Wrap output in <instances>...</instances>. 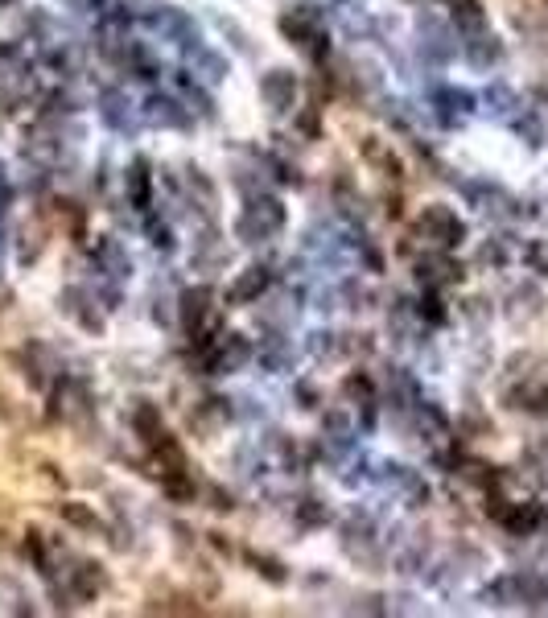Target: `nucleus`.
I'll list each match as a JSON object with an SVG mask.
<instances>
[{
  "instance_id": "nucleus-1",
  "label": "nucleus",
  "mask_w": 548,
  "mask_h": 618,
  "mask_svg": "<svg viewBox=\"0 0 548 618\" xmlns=\"http://www.w3.org/2000/svg\"><path fill=\"white\" fill-rule=\"evenodd\" d=\"M281 227H285V206L277 198H252L235 223V235L244 239V244H264V239H272Z\"/></svg>"
},
{
  "instance_id": "nucleus-2",
  "label": "nucleus",
  "mask_w": 548,
  "mask_h": 618,
  "mask_svg": "<svg viewBox=\"0 0 548 618\" xmlns=\"http://www.w3.org/2000/svg\"><path fill=\"white\" fill-rule=\"evenodd\" d=\"M281 33H285V38H289L305 58H310V62H322L326 50H330L318 9H293V13H285V17H281Z\"/></svg>"
},
{
  "instance_id": "nucleus-3",
  "label": "nucleus",
  "mask_w": 548,
  "mask_h": 618,
  "mask_svg": "<svg viewBox=\"0 0 548 618\" xmlns=\"http://www.w3.org/2000/svg\"><path fill=\"white\" fill-rule=\"evenodd\" d=\"M417 235L425 239L429 248H437V252H454L462 239H466V227H462V219L450 211V206H425L421 211V219H417Z\"/></svg>"
},
{
  "instance_id": "nucleus-4",
  "label": "nucleus",
  "mask_w": 548,
  "mask_h": 618,
  "mask_svg": "<svg viewBox=\"0 0 548 618\" xmlns=\"http://www.w3.org/2000/svg\"><path fill=\"white\" fill-rule=\"evenodd\" d=\"M211 289L207 285H198V289H186L182 293V326L202 342V334H211Z\"/></svg>"
},
{
  "instance_id": "nucleus-5",
  "label": "nucleus",
  "mask_w": 548,
  "mask_h": 618,
  "mask_svg": "<svg viewBox=\"0 0 548 618\" xmlns=\"http://www.w3.org/2000/svg\"><path fill=\"white\" fill-rule=\"evenodd\" d=\"M260 99L272 112H289L293 99H297V75L285 71V66H272V71L260 79Z\"/></svg>"
},
{
  "instance_id": "nucleus-6",
  "label": "nucleus",
  "mask_w": 548,
  "mask_h": 618,
  "mask_svg": "<svg viewBox=\"0 0 548 618\" xmlns=\"http://www.w3.org/2000/svg\"><path fill=\"white\" fill-rule=\"evenodd\" d=\"M252 359V347L239 334H227L219 347H207V363H211V371L215 375H231V371H239Z\"/></svg>"
},
{
  "instance_id": "nucleus-7",
  "label": "nucleus",
  "mask_w": 548,
  "mask_h": 618,
  "mask_svg": "<svg viewBox=\"0 0 548 618\" xmlns=\"http://www.w3.org/2000/svg\"><path fill=\"white\" fill-rule=\"evenodd\" d=\"M417 277H421V285H429V289H441V285H454L458 277H462V268L454 264V256L450 252H429V256H421L417 260Z\"/></svg>"
},
{
  "instance_id": "nucleus-8",
  "label": "nucleus",
  "mask_w": 548,
  "mask_h": 618,
  "mask_svg": "<svg viewBox=\"0 0 548 618\" xmlns=\"http://www.w3.org/2000/svg\"><path fill=\"white\" fill-rule=\"evenodd\" d=\"M544 314V293L536 285H516L507 293V318L516 322V326H528Z\"/></svg>"
},
{
  "instance_id": "nucleus-9",
  "label": "nucleus",
  "mask_w": 548,
  "mask_h": 618,
  "mask_svg": "<svg viewBox=\"0 0 548 618\" xmlns=\"http://www.w3.org/2000/svg\"><path fill=\"white\" fill-rule=\"evenodd\" d=\"M359 153H363V161H367L371 169H380L384 178H404L400 157L392 153L388 141H380V136H363V141H359Z\"/></svg>"
},
{
  "instance_id": "nucleus-10",
  "label": "nucleus",
  "mask_w": 548,
  "mask_h": 618,
  "mask_svg": "<svg viewBox=\"0 0 548 618\" xmlns=\"http://www.w3.org/2000/svg\"><path fill=\"white\" fill-rule=\"evenodd\" d=\"M227 417H231L227 400L211 396V400L194 404V412H190V429H194V433H202V437H215V433H219V429L227 425Z\"/></svg>"
},
{
  "instance_id": "nucleus-11",
  "label": "nucleus",
  "mask_w": 548,
  "mask_h": 618,
  "mask_svg": "<svg viewBox=\"0 0 548 618\" xmlns=\"http://www.w3.org/2000/svg\"><path fill=\"white\" fill-rule=\"evenodd\" d=\"M62 309H66V314H71L83 330H91V334L104 330V318H99V309L91 305V293H87V289H66V293H62Z\"/></svg>"
},
{
  "instance_id": "nucleus-12",
  "label": "nucleus",
  "mask_w": 548,
  "mask_h": 618,
  "mask_svg": "<svg viewBox=\"0 0 548 618\" xmlns=\"http://www.w3.org/2000/svg\"><path fill=\"white\" fill-rule=\"evenodd\" d=\"M421 38H425V54H429L433 62H450V58H454L450 29H445L433 13H421Z\"/></svg>"
},
{
  "instance_id": "nucleus-13",
  "label": "nucleus",
  "mask_w": 548,
  "mask_h": 618,
  "mask_svg": "<svg viewBox=\"0 0 548 618\" xmlns=\"http://www.w3.org/2000/svg\"><path fill=\"white\" fill-rule=\"evenodd\" d=\"M466 58L470 66H478V71H491V66L503 58V42L495 38V33H470V42H466Z\"/></svg>"
},
{
  "instance_id": "nucleus-14",
  "label": "nucleus",
  "mask_w": 548,
  "mask_h": 618,
  "mask_svg": "<svg viewBox=\"0 0 548 618\" xmlns=\"http://www.w3.org/2000/svg\"><path fill=\"white\" fill-rule=\"evenodd\" d=\"M128 421H132V429H136V437H141V441H153V437L161 433V412H157V404H149V400H136V404L128 408Z\"/></svg>"
},
{
  "instance_id": "nucleus-15",
  "label": "nucleus",
  "mask_w": 548,
  "mask_h": 618,
  "mask_svg": "<svg viewBox=\"0 0 548 618\" xmlns=\"http://www.w3.org/2000/svg\"><path fill=\"white\" fill-rule=\"evenodd\" d=\"M450 17L462 33H483L487 29V13L478 0H450Z\"/></svg>"
},
{
  "instance_id": "nucleus-16",
  "label": "nucleus",
  "mask_w": 548,
  "mask_h": 618,
  "mask_svg": "<svg viewBox=\"0 0 548 618\" xmlns=\"http://www.w3.org/2000/svg\"><path fill=\"white\" fill-rule=\"evenodd\" d=\"M264 289H268V268H260V264H256V268H248L244 277H239V281L231 285V293H227V297H231L235 305H244V301H256Z\"/></svg>"
},
{
  "instance_id": "nucleus-17",
  "label": "nucleus",
  "mask_w": 548,
  "mask_h": 618,
  "mask_svg": "<svg viewBox=\"0 0 548 618\" xmlns=\"http://www.w3.org/2000/svg\"><path fill=\"white\" fill-rule=\"evenodd\" d=\"M46 223L42 219H33V223H25L21 227V264H33L42 252H46Z\"/></svg>"
},
{
  "instance_id": "nucleus-18",
  "label": "nucleus",
  "mask_w": 548,
  "mask_h": 618,
  "mask_svg": "<svg viewBox=\"0 0 548 618\" xmlns=\"http://www.w3.org/2000/svg\"><path fill=\"white\" fill-rule=\"evenodd\" d=\"M58 515H62V524H71V528H79V532H99V515H95L87 503L66 499V503H58Z\"/></svg>"
},
{
  "instance_id": "nucleus-19",
  "label": "nucleus",
  "mask_w": 548,
  "mask_h": 618,
  "mask_svg": "<svg viewBox=\"0 0 548 618\" xmlns=\"http://www.w3.org/2000/svg\"><path fill=\"white\" fill-rule=\"evenodd\" d=\"M124 186H128V198H132V206H149V186H153L149 165H145V161H132L128 178H124Z\"/></svg>"
},
{
  "instance_id": "nucleus-20",
  "label": "nucleus",
  "mask_w": 548,
  "mask_h": 618,
  "mask_svg": "<svg viewBox=\"0 0 548 618\" xmlns=\"http://www.w3.org/2000/svg\"><path fill=\"white\" fill-rule=\"evenodd\" d=\"M437 108H441V120L445 124H458L474 108V95H466V91H441L437 95Z\"/></svg>"
},
{
  "instance_id": "nucleus-21",
  "label": "nucleus",
  "mask_w": 548,
  "mask_h": 618,
  "mask_svg": "<svg viewBox=\"0 0 548 618\" xmlns=\"http://www.w3.org/2000/svg\"><path fill=\"white\" fill-rule=\"evenodd\" d=\"M149 120L153 124H165V128H182L186 124V112H178V103L174 99H149Z\"/></svg>"
},
{
  "instance_id": "nucleus-22",
  "label": "nucleus",
  "mask_w": 548,
  "mask_h": 618,
  "mask_svg": "<svg viewBox=\"0 0 548 618\" xmlns=\"http://www.w3.org/2000/svg\"><path fill=\"white\" fill-rule=\"evenodd\" d=\"M223 260H227V248L219 244L215 231H211L207 239H198V248H194V264H198V268H219Z\"/></svg>"
},
{
  "instance_id": "nucleus-23",
  "label": "nucleus",
  "mask_w": 548,
  "mask_h": 618,
  "mask_svg": "<svg viewBox=\"0 0 548 618\" xmlns=\"http://www.w3.org/2000/svg\"><path fill=\"white\" fill-rule=\"evenodd\" d=\"M186 186H190V194H198L202 211H215V186L207 182V174H202V169H190V174H186Z\"/></svg>"
},
{
  "instance_id": "nucleus-24",
  "label": "nucleus",
  "mask_w": 548,
  "mask_h": 618,
  "mask_svg": "<svg viewBox=\"0 0 548 618\" xmlns=\"http://www.w3.org/2000/svg\"><path fill=\"white\" fill-rule=\"evenodd\" d=\"M248 561L256 565V573H260L264 581H272V586H285V581H289V573H285V565H281V561H272V557H260V553H252Z\"/></svg>"
},
{
  "instance_id": "nucleus-25",
  "label": "nucleus",
  "mask_w": 548,
  "mask_h": 618,
  "mask_svg": "<svg viewBox=\"0 0 548 618\" xmlns=\"http://www.w3.org/2000/svg\"><path fill=\"white\" fill-rule=\"evenodd\" d=\"M104 120H108L112 128H120V132L132 128V116L124 112V99H120V95H104Z\"/></svg>"
},
{
  "instance_id": "nucleus-26",
  "label": "nucleus",
  "mask_w": 548,
  "mask_h": 618,
  "mask_svg": "<svg viewBox=\"0 0 548 618\" xmlns=\"http://www.w3.org/2000/svg\"><path fill=\"white\" fill-rule=\"evenodd\" d=\"M342 396H347V400H359L363 408L375 404V392H371V380H367V375H351V380L342 384Z\"/></svg>"
},
{
  "instance_id": "nucleus-27",
  "label": "nucleus",
  "mask_w": 548,
  "mask_h": 618,
  "mask_svg": "<svg viewBox=\"0 0 548 618\" xmlns=\"http://www.w3.org/2000/svg\"><path fill=\"white\" fill-rule=\"evenodd\" d=\"M516 132H520V136H528V145H532V149H540V145H544V120H536L532 112L516 120Z\"/></svg>"
},
{
  "instance_id": "nucleus-28",
  "label": "nucleus",
  "mask_w": 548,
  "mask_h": 618,
  "mask_svg": "<svg viewBox=\"0 0 548 618\" xmlns=\"http://www.w3.org/2000/svg\"><path fill=\"white\" fill-rule=\"evenodd\" d=\"M478 264H507V248H503V239H491V244L478 252Z\"/></svg>"
},
{
  "instance_id": "nucleus-29",
  "label": "nucleus",
  "mask_w": 548,
  "mask_h": 618,
  "mask_svg": "<svg viewBox=\"0 0 548 618\" xmlns=\"http://www.w3.org/2000/svg\"><path fill=\"white\" fill-rule=\"evenodd\" d=\"M301 515H305V524H322V520H326V511H322L314 499H305V503H301Z\"/></svg>"
},
{
  "instance_id": "nucleus-30",
  "label": "nucleus",
  "mask_w": 548,
  "mask_h": 618,
  "mask_svg": "<svg viewBox=\"0 0 548 618\" xmlns=\"http://www.w3.org/2000/svg\"><path fill=\"white\" fill-rule=\"evenodd\" d=\"M5 198H9V186H5V169H0V206H5Z\"/></svg>"
},
{
  "instance_id": "nucleus-31",
  "label": "nucleus",
  "mask_w": 548,
  "mask_h": 618,
  "mask_svg": "<svg viewBox=\"0 0 548 618\" xmlns=\"http://www.w3.org/2000/svg\"><path fill=\"white\" fill-rule=\"evenodd\" d=\"M544 586H548V577H544Z\"/></svg>"
}]
</instances>
